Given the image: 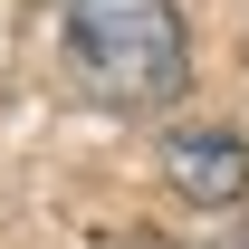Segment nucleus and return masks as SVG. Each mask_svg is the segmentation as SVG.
Instances as JSON below:
<instances>
[{
	"mask_svg": "<svg viewBox=\"0 0 249 249\" xmlns=\"http://www.w3.org/2000/svg\"><path fill=\"white\" fill-rule=\"evenodd\" d=\"M67 67L96 106H173L192 77V38L173 0H67Z\"/></svg>",
	"mask_w": 249,
	"mask_h": 249,
	"instance_id": "1",
	"label": "nucleus"
},
{
	"mask_svg": "<svg viewBox=\"0 0 249 249\" xmlns=\"http://www.w3.org/2000/svg\"><path fill=\"white\" fill-rule=\"evenodd\" d=\"M163 182L182 192L192 211H230L249 192V144L230 134V124H182L173 144H163Z\"/></svg>",
	"mask_w": 249,
	"mask_h": 249,
	"instance_id": "2",
	"label": "nucleus"
},
{
	"mask_svg": "<svg viewBox=\"0 0 249 249\" xmlns=\"http://www.w3.org/2000/svg\"><path fill=\"white\" fill-rule=\"evenodd\" d=\"M106 249H173V240H154V230H124V240H106Z\"/></svg>",
	"mask_w": 249,
	"mask_h": 249,
	"instance_id": "3",
	"label": "nucleus"
},
{
	"mask_svg": "<svg viewBox=\"0 0 249 249\" xmlns=\"http://www.w3.org/2000/svg\"><path fill=\"white\" fill-rule=\"evenodd\" d=\"M220 249H249V220H240V230H230V240H220Z\"/></svg>",
	"mask_w": 249,
	"mask_h": 249,
	"instance_id": "4",
	"label": "nucleus"
}]
</instances>
